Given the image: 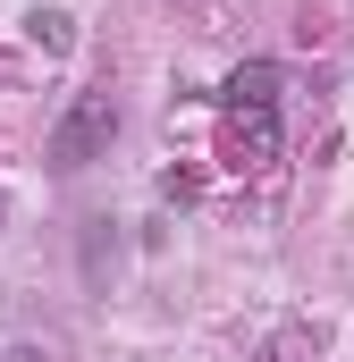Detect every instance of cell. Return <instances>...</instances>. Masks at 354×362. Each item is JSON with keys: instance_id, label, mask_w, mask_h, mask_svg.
I'll return each instance as SVG.
<instances>
[{"instance_id": "1", "label": "cell", "mask_w": 354, "mask_h": 362, "mask_svg": "<svg viewBox=\"0 0 354 362\" xmlns=\"http://www.w3.org/2000/svg\"><path fill=\"white\" fill-rule=\"evenodd\" d=\"M118 144V101L110 93H76L51 127V169H93L101 152Z\"/></svg>"}, {"instance_id": "3", "label": "cell", "mask_w": 354, "mask_h": 362, "mask_svg": "<svg viewBox=\"0 0 354 362\" xmlns=\"http://www.w3.org/2000/svg\"><path fill=\"white\" fill-rule=\"evenodd\" d=\"M219 101H228V110H245V101H278V68H270V59H253V68H236V76L219 85Z\"/></svg>"}, {"instance_id": "2", "label": "cell", "mask_w": 354, "mask_h": 362, "mask_svg": "<svg viewBox=\"0 0 354 362\" xmlns=\"http://www.w3.org/2000/svg\"><path fill=\"white\" fill-rule=\"evenodd\" d=\"M228 144H236L245 169L278 160V101H245V110H228Z\"/></svg>"}, {"instance_id": "4", "label": "cell", "mask_w": 354, "mask_h": 362, "mask_svg": "<svg viewBox=\"0 0 354 362\" xmlns=\"http://www.w3.org/2000/svg\"><path fill=\"white\" fill-rule=\"evenodd\" d=\"M25 34H34L42 51H68V42H76V25H68V8H34V17H25Z\"/></svg>"}]
</instances>
